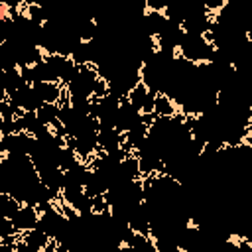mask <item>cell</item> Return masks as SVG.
Instances as JSON below:
<instances>
[{
  "label": "cell",
  "instance_id": "6da1fadb",
  "mask_svg": "<svg viewBox=\"0 0 252 252\" xmlns=\"http://www.w3.org/2000/svg\"><path fill=\"white\" fill-rule=\"evenodd\" d=\"M154 112L158 116L169 118V116H173L177 112V104L171 100L169 94H165V93L159 91V93H156V98H154Z\"/></svg>",
  "mask_w": 252,
  "mask_h": 252
},
{
  "label": "cell",
  "instance_id": "7a4b0ae2",
  "mask_svg": "<svg viewBox=\"0 0 252 252\" xmlns=\"http://www.w3.org/2000/svg\"><path fill=\"white\" fill-rule=\"evenodd\" d=\"M57 110H59L57 102H43V104L35 110V114H37V120H39L41 124H51V122L57 118Z\"/></svg>",
  "mask_w": 252,
  "mask_h": 252
}]
</instances>
